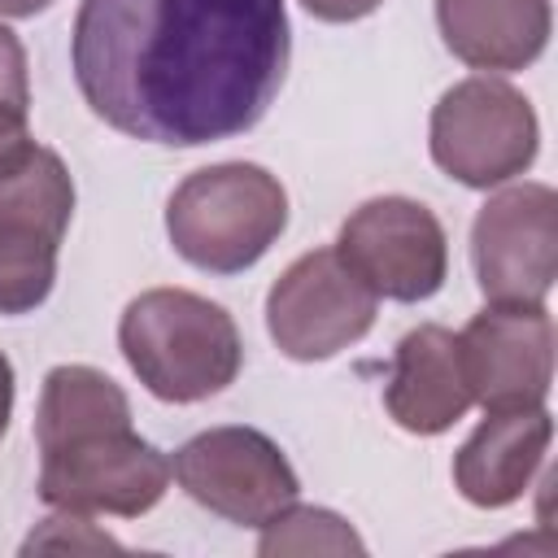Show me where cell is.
I'll return each mask as SVG.
<instances>
[{"label":"cell","instance_id":"cell-7","mask_svg":"<svg viewBox=\"0 0 558 558\" xmlns=\"http://www.w3.org/2000/svg\"><path fill=\"white\" fill-rule=\"evenodd\" d=\"M170 475L179 488L240 527H266L301 497V480L283 449L257 427H209L179 445Z\"/></svg>","mask_w":558,"mask_h":558},{"label":"cell","instance_id":"cell-21","mask_svg":"<svg viewBox=\"0 0 558 558\" xmlns=\"http://www.w3.org/2000/svg\"><path fill=\"white\" fill-rule=\"evenodd\" d=\"M52 0H0V13L4 17H35V13H44Z\"/></svg>","mask_w":558,"mask_h":558},{"label":"cell","instance_id":"cell-10","mask_svg":"<svg viewBox=\"0 0 558 558\" xmlns=\"http://www.w3.org/2000/svg\"><path fill=\"white\" fill-rule=\"evenodd\" d=\"M344 266L375 292L401 305L427 301L449 275V240L440 218L410 196L362 201L336 240Z\"/></svg>","mask_w":558,"mask_h":558},{"label":"cell","instance_id":"cell-16","mask_svg":"<svg viewBox=\"0 0 558 558\" xmlns=\"http://www.w3.org/2000/svg\"><path fill=\"white\" fill-rule=\"evenodd\" d=\"M31 549H122V545H118L109 532H96V527H92V514L57 510L52 519H44V523L26 536L22 554H31Z\"/></svg>","mask_w":558,"mask_h":558},{"label":"cell","instance_id":"cell-8","mask_svg":"<svg viewBox=\"0 0 558 558\" xmlns=\"http://www.w3.org/2000/svg\"><path fill=\"white\" fill-rule=\"evenodd\" d=\"M471 266L488 305H545L558 279V192L514 183L471 222Z\"/></svg>","mask_w":558,"mask_h":558},{"label":"cell","instance_id":"cell-20","mask_svg":"<svg viewBox=\"0 0 558 558\" xmlns=\"http://www.w3.org/2000/svg\"><path fill=\"white\" fill-rule=\"evenodd\" d=\"M9 418H13V362L0 353V436H4Z\"/></svg>","mask_w":558,"mask_h":558},{"label":"cell","instance_id":"cell-3","mask_svg":"<svg viewBox=\"0 0 558 558\" xmlns=\"http://www.w3.org/2000/svg\"><path fill=\"white\" fill-rule=\"evenodd\" d=\"M118 349L157 401H205L235 384L244 340L235 318L187 288H148L118 318Z\"/></svg>","mask_w":558,"mask_h":558},{"label":"cell","instance_id":"cell-2","mask_svg":"<svg viewBox=\"0 0 558 558\" xmlns=\"http://www.w3.org/2000/svg\"><path fill=\"white\" fill-rule=\"evenodd\" d=\"M39 501L70 514H148L170 488V458L131 427L126 392L96 366H52L35 410Z\"/></svg>","mask_w":558,"mask_h":558},{"label":"cell","instance_id":"cell-14","mask_svg":"<svg viewBox=\"0 0 558 558\" xmlns=\"http://www.w3.org/2000/svg\"><path fill=\"white\" fill-rule=\"evenodd\" d=\"M445 48L471 70H527L549 44V0H436Z\"/></svg>","mask_w":558,"mask_h":558},{"label":"cell","instance_id":"cell-18","mask_svg":"<svg viewBox=\"0 0 558 558\" xmlns=\"http://www.w3.org/2000/svg\"><path fill=\"white\" fill-rule=\"evenodd\" d=\"M26 113L31 109H22V105H9V100H0V170L31 144V126H26Z\"/></svg>","mask_w":558,"mask_h":558},{"label":"cell","instance_id":"cell-9","mask_svg":"<svg viewBox=\"0 0 558 558\" xmlns=\"http://www.w3.org/2000/svg\"><path fill=\"white\" fill-rule=\"evenodd\" d=\"M379 314V296L331 248L301 253L266 292V331L292 362H327L357 344Z\"/></svg>","mask_w":558,"mask_h":558},{"label":"cell","instance_id":"cell-11","mask_svg":"<svg viewBox=\"0 0 558 558\" xmlns=\"http://www.w3.org/2000/svg\"><path fill=\"white\" fill-rule=\"evenodd\" d=\"M458 349L475 405H545L554 384V318L545 305H488L458 331Z\"/></svg>","mask_w":558,"mask_h":558},{"label":"cell","instance_id":"cell-12","mask_svg":"<svg viewBox=\"0 0 558 558\" xmlns=\"http://www.w3.org/2000/svg\"><path fill=\"white\" fill-rule=\"evenodd\" d=\"M471 384L462 371L458 336L440 323L405 331L392 349V371L384 384V410L397 427L414 436H440L471 410Z\"/></svg>","mask_w":558,"mask_h":558},{"label":"cell","instance_id":"cell-6","mask_svg":"<svg viewBox=\"0 0 558 558\" xmlns=\"http://www.w3.org/2000/svg\"><path fill=\"white\" fill-rule=\"evenodd\" d=\"M541 122L532 100L488 74L453 83L432 109V161L462 187H501L536 161Z\"/></svg>","mask_w":558,"mask_h":558},{"label":"cell","instance_id":"cell-19","mask_svg":"<svg viewBox=\"0 0 558 558\" xmlns=\"http://www.w3.org/2000/svg\"><path fill=\"white\" fill-rule=\"evenodd\" d=\"M318 22H362L371 17L384 0H301Z\"/></svg>","mask_w":558,"mask_h":558},{"label":"cell","instance_id":"cell-13","mask_svg":"<svg viewBox=\"0 0 558 558\" xmlns=\"http://www.w3.org/2000/svg\"><path fill=\"white\" fill-rule=\"evenodd\" d=\"M549 440L554 418L545 405L484 410V423L453 453V488L480 510H501L527 493L549 453Z\"/></svg>","mask_w":558,"mask_h":558},{"label":"cell","instance_id":"cell-5","mask_svg":"<svg viewBox=\"0 0 558 558\" xmlns=\"http://www.w3.org/2000/svg\"><path fill=\"white\" fill-rule=\"evenodd\" d=\"M70 218L74 179L52 148L31 140L0 170V314H31L48 301Z\"/></svg>","mask_w":558,"mask_h":558},{"label":"cell","instance_id":"cell-15","mask_svg":"<svg viewBox=\"0 0 558 558\" xmlns=\"http://www.w3.org/2000/svg\"><path fill=\"white\" fill-rule=\"evenodd\" d=\"M257 554L262 558H275V554H366V545L336 510L292 501L288 510H279L262 527Z\"/></svg>","mask_w":558,"mask_h":558},{"label":"cell","instance_id":"cell-4","mask_svg":"<svg viewBox=\"0 0 558 558\" xmlns=\"http://www.w3.org/2000/svg\"><path fill=\"white\" fill-rule=\"evenodd\" d=\"M288 227L283 183L253 161H218L192 170L166 205L174 253L209 275H240L266 257Z\"/></svg>","mask_w":558,"mask_h":558},{"label":"cell","instance_id":"cell-17","mask_svg":"<svg viewBox=\"0 0 558 558\" xmlns=\"http://www.w3.org/2000/svg\"><path fill=\"white\" fill-rule=\"evenodd\" d=\"M0 100L31 109V78H26V48L0 22Z\"/></svg>","mask_w":558,"mask_h":558},{"label":"cell","instance_id":"cell-1","mask_svg":"<svg viewBox=\"0 0 558 558\" xmlns=\"http://www.w3.org/2000/svg\"><path fill=\"white\" fill-rule=\"evenodd\" d=\"M283 0H78L70 65L113 131L201 148L253 131L288 74Z\"/></svg>","mask_w":558,"mask_h":558}]
</instances>
